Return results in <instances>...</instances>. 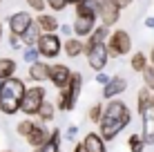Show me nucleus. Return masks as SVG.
Wrapping results in <instances>:
<instances>
[{
	"label": "nucleus",
	"instance_id": "obj_1",
	"mask_svg": "<svg viewBox=\"0 0 154 152\" xmlns=\"http://www.w3.org/2000/svg\"><path fill=\"white\" fill-rule=\"evenodd\" d=\"M132 123V110L123 98H114V101H105L103 116L98 123V134L105 141H114L121 132Z\"/></svg>",
	"mask_w": 154,
	"mask_h": 152
},
{
	"label": "nucleus",
	"instance_id": "obj_2",
	"mask_svg": "<svg viewBox=\"0 0 154 152\" xmlns=\"http://www.w3.org/2000/svg\"><path fill=\"white\" fill-rule=\"evenodd\" d=\"M27 92V83L20 76L7 78L0 83V114L5 116H16L20 112V103Z\"/></svg>",
	"mask_w": 154,
	"mask_h": 152
},
{
	"label": "nucleus",
	"instance_id": "obj_3",
	"mask_svg": "<svg viewBox=\"0 0 154 152\" xmlns=\"http://www.w3.org/2000/svg\"><path fill=\"white\" fill-rule=\"evenodd\" d=\"M81 92H83V74L81 72H74L72 76V83L63 90H58V96H56V110L60 112H72L76 107L78 98H81Z\"/></svg>",
	"mask_w": 154,
	"mask_h": 152
},
{
	"label": "nucleus",
	"instance_id": "obj_4",
	"mask_svg": "<svg viewBox=\"0 0 154 152\" xmlns=\"http://www.w3.org/2000/svg\"><path fill=\"white\" fill-rule=\"evenodd\" d=\"M45 101H47V90L42 85L27 87V92L23 96V103H20V114L27 119H36V114H38V110L42 107Z\"/></svg>",
	"mask_w": 154,
	"mask_h": 152
},
{
	"label": "nucleus",
	"instance_id": "obj_5",
	"mask_svg": "<svg viewBox=\"0 0 154 152\" xmlns=\"http://www.w3.org/2000/svg\"><path fill=\"white\" fill-rule=\"evenodd\" d=\"M105 47H107L109 58H123V56H127L132 51V36H130V31L112 29V34H109Z\"/></svg>",
	"mask_w": 154,
	"mask_h": 152
},
{
	"label": "nucleus",
	"instance_id": "obj_6",
	"mask_svg": "<svg viewBox=\"0 0 154 152\" xmlns=\"http://www.w3.org/2000/svg\"><path fill=\"white\" fill-rule=\"evenodd\" d=\"M63 36L60 34H42L38 40V51H40V58L42 60H56L58 56H63Z\"/></svg>",
	"mask_w": 154,
	"mask_h": 152
},
{
	"label": "nucleus",
	"instance_id": "obj_7",
	"mask_svg": "<svg viewBox=\"0 0 154 152\" xmlns=\"http://www.w3.org/2000/svg\"><path fill=\"white\" fill-rule=\"evenodd\" d=\"M34 20L36 18H34V14H31L29 9H20V11H14L7 18V29H9V34H14V36H23Z\"/></svg>",
	"mask_w": 154,
	"mask_h": 152
},
{
	"label": "nucleus",
	"instance_id": "obj_8",
	"mask_svg": "<svg viewBox=\"0 0 154 152\" xmlns=\"http://www.w3.org/2000/svg\"><path fill=\"white\" fill-rule=\"evenodd\" d=\"M85 58H87V67L92 72H105V67H107V63L112 60L107 54V47L105 45H96V47H89V49H85Z\"/></svg>",
	"mask_w": 154,
	"mask_h": 152
},
{
	"label": "nucleus",
	"instance_id": "obj_9",
	"mask_svg": "<svg viewBox=\"0 0 154 152\" xmlns=\"http://www.w3.org/2000/svg\"><path fill=\"white\" fill-rule=\"evenodd\" d=\"M121 20V7L114 0H100L98 7V23L109 29H116V23Z\"/></svg>",
	"mask_w": 154,
	"mask_h": 152
},
{
	"label": "nucleus",
	"instance_id": "obj_10",
	"mask_svg": "<svg viewBox=\"0 0 154 152\" xmlns=\"http://www.w3.org/2000/svg\"><path fill=\"white\" fill-rule=\"evenodd\" d=\"M74 70H69V65L65 63H51V70H49V83L56 87V90H63L72 83Z\"/></svg>",
	"mask_w": 154,
	"mask_h": 152
},
{
	"label": "nucleus",
	"instance_id": "obj_11",
	"mask_svg": "<svg viewBox=\"0 0 154 152\" xmlns=\"http://www.w3.org/2000/svg\"><path fill=\"white\" fill-rule=\"evenodd\" d=\"M127 90V78L121 76V74H114L109 78V83L100 90V96L105 98V101H114V98H119L121 94H125Z\"/></svg>",
	"mask_w": 154,
	"mask_h": 152
},
{
	"label": "nucleus",
	"instance_id": "obj_12",
	"mask_svg": "<svg viewBox=\"0 0 154 152\" xmlns=\"http://www.w3.org/2000/svg\"><path fill=\"white\" fill-rule=\"evenodd\" d=\"M49 70H51V65L47 60H38L34 65H27V78L34 85H42V83L49 81Z\"/></svg>",
	"mask_w": 154,
	"mask_h": 152
},
{
	"label": "nucleus",
	"instance_id": "obj_13",
	"mask_svg": "<svg viewBox=\"0 0 154 152\" xmlns=\"http://www.w3.org/2000/svg\"><path fill=\"white\" fill-rule=\"evenodd\" d=\"M141 137L145 141V145H154V103H150V107L141 114Z\"/></svg>",
	"mask_w": 154,
	"mask_h": 152
},
{
	"label": "nucleus",
	"instance_id": "obj_14",
	"mask_svg": "<svg viewBox=\"0 0 154 152\" xmlns=\"http://www.w3.org/2000/svg\"><path fill=\"white\" fill-rule=\"evenodd\" d=\"M49 134H51V130L47 128L45 123H40V121H36V125H34V130L29 132V137L25 139L27 141V145L31 150H36V148H40L42 143H45L47 139H49Z\"/></svg>",
	"mask_w": 154,
	"mask_h": 152
},
{
	"label": "nucleus",
	"instance_id": "obj_15",
	"mask_svg": "<svg viewBox=\"0 0 154 152\" xmlns=\"http://www.w3.org/2000/svg\"><path fill=\"white\" fill-rule=\"evenodd\" d=\"M98 7H100V0H83L81 5L74 7V14H76V18L98 20Z\"/></svg>",
	"mask_w": 154,
	"mask_h": 152
},
{
	"label": "nucleus",
	"instance_id": "obj_16",
	"mask_svg": "<svg viewBox=\"0 0 154 152\" xmlns=\"http://www.w3.org/2000/svg\"><path fill=\"white\" fill-rule=\"evenodd\" d=\"M98 20H87V18H74L72 23V29H74V36L81 40H87L92 36V31L96 29Z\"/></svg>",
	"mask_w": 154,
	"mask_h": 152
},
{
	"label": "nucleus",
	"instance_id": "obj_17",
	"mask_svg": "<svg viewBox=\"0 0 154 152\" xmlns=\"http://www.w3.org/2000/svg\"><path fill=\"white\" fill-rule=\"evenodd\" d=\"M81 143H83L85 152H107V141L100 137L98 132H87Z\"/></svg>",
	"mask_w": 154,
	"mask_h": 152
},
{
	"label": "nucleus",
	"instance_id": "obj_18",
	"mask_svg": "<svg viewBox=\"0 0 154 152\" xmlns=\"http://www.w3.org/2000/svg\"><path fill=\"white\" fill-rule=\"evenodd\" d=\"M36 23H38V27L42 34H58V29H60V20L56 18V14H38L36 16Z\"/></svg>",
	"mask_w": 154,
	"mask_h": 152
},
{
	"label": "nucleus",
	"instance_id": "obj_19",
	"mask_svg": "<svg viewBox=\"0 0 154 152\" xmlns=\"http://www.w3.org/2000/svg\"><path fill=\"white\" fill-rule=\"evenodd\" d=\"M109 34H112V29L98 23V25H96V29L92 31V36L85 40V49H89V47H96V45H107Z\"/></svg>",
	"mask_w": 154,
	"mask_h": 152
},
{
	"label": "nucleus",
	"instance_id": "obj_20",
	"mask_svg": "<svg viewBox=\"0 0 154 152\" xmlns=\"http://www.w3.org/2000/svg\"><path fill=\"white\" fill-rule=\"evenodd\" d=\"M60 143H63V130L60 128H51V134L40 148L31 150V152H60Z\"/></svg>",
	"mask_w": 154,
	"mask_h": 152
},
{
	"label": "nucleus",
	"instance_id": "obj_21",
	"mask_svg": "<svg viewBox=\"0 0 154 152\" xmlns=\"http://www.w3.org/2000/svg\"><path fill=\"white\" fill-rule=\"evenodd\" d=\"M81 54H85V40L72 36V38H67L65 43H63V56H67V58H78Z\"/></svg>",
	"mask_w": 154,
	"mask_h": 152
},
{
	"label": "nucleus",
	"instance_id": "obj_22",
	"mask_svg": "<svg viewBox=\"0 0 154 152\" xmlns=\"http://www.w3.org/2000/svg\"><path fill=\"white\" fill-rule=\"evenodd\" d=\"M16 72H18V63L11 56H0V83L7 81V78H14Z\"/></svg>",
	"mask_w": 154,
	"mask_h": 152
},
{
	"label": "nucleus",
	"instance_id": "obj_23",
	"mask_svg": "<svg viewBox=\"0 0 154 152\" xmlns=\"http://www.w3.org/2000/svg\"><path fill=\"white\" fill-rule=\"evenodd\" d=\"M40 36H42V31H40V27H38V23L34 20V23L29 25V29L20 36V40H23L25 47H36V45H38V40H40Z\"/></svg>",
	"mask_w": 154,
	"mask_h": 152
},
{
	"label": "nucleus",
	"instance_id": "obj_24",
	"mask_svg": "<svg viewBox=\"0 0 154 152\" xmlns=\"http://www.w3.org/2000/svg\"><path fill=\"white\" fill-rule=\"evenodd\" d=\"M56 119V103L54 101H49L47 98L45 103H42V107L38 110V114H36V121H40V123H51Z\"/></svg>",
	"mask_w": 154,
	"mask_h": 152
},
{
	"label": "nucleus",
	"instance_id": "obj_25",
	"mask_svg": "<svg viewBox=\"0 0 154 152\" xmlns=\"http://www.w3.org/2000/svg\"><path fill=\"white\" fill-rule=\"evenodd\" d=\"M152 96L154 94L147 90V87H143V90H139V94H136V112H139V116L143 112H145L147 107H150V103H152Z\"/></svg>",
	"mask_w": 154,
	"mask_h": 152
},
{
	"label": "nucleus",
	"instance_id": "obj_26",
	"mask_svg": "<svg viewBox=\"0 0 154 152\" xmlns=\"http://www.w3.org/2000/svg\"><path fill=\"white\" fill-rule=\"evenodd\" d=\"M147 65H150V58H147V54H143V51H136V54H132V58H130L132 72H139V74H143Z\"/></svg>",
	"mask_w": 154,
	"mask_h": 152
},
{
	"label": "nucleus",
	"instance_id": "obj_27",
	"mask_svg": "<svg viewBox=\"0 0 154 152\" xmlns=\"http://www.w3.org/2000/svg\"><path fill=\"white\" fill-rule=\"evenodd\" d=\"M34 125H36V119H20L18 123H16V134L18 137H23V139H27L29 137V132L34 130Z\"/></svg>",
	"mask_w": 154,
	"mask_h": 152
},
{
	"label": "nucleus",
	"instance_id": "obj_28",
	"mask_svg": "<svg viewBox=\"0 0 154 152\" xmlns=\"http://www.w3.org/2000/svg\"><path fill=\"white\" fill-rule=\"evenodd\" d=\"M103 107H105V103H100V101L92 103L89 110H87V121L94 123V125H98L100 123V116H103Z\"/></svg>",
	"mask_w": 154,
	"mask_h": 152
},
{
	"label": "nucleus",
	"instance_id": "obj_29",
	"mask_svg": "<svg viewBox=\"0 0 154 152\" xmlns=\"http://www.w3.org/2000/svg\"><path fill=\"white\" fill-rule=\"evenodd\" d=\"M127 148H130V152H145V141H143L141 132H134L130 134V139H127Z\"/></svg>",
	"mask_w": 154,
	"mask_h": 152
},
{
	"label": "nucleus",
	"instance_id": "obj_30",
	"mask_svg": "<svg viewBox=\"0 0 154 152\" xmlns=\"http://www.w3.org/2000/svg\"><path fill=\"white\" fill-rule=\"evenodd\" d=\"M23 60L27 63V65H34V63L42 60V58H40L38 47H25V51H23Z\"/></svg>",
	"mask_w": 154,
	"mask_h": 152
},
{
	"label": "nucleus",
	"instance_id": "obj_31",
	"mask_svg": "<svg viewBox=\"0 0 154 152\" xmlns=\"http://www.w3.org/2000/svg\"><path fill=\"white\" fill-rule=\"evenodd\" d=\"M143 87H147L152 94H154V67L152 65H147L145 67V72H143Z\"/></svg>",
	"mask_w": 154,
	"mask_h": 152
},
{
	"label": "nucleus",
	"instance_id": "obj_32",
	"mask_svg": "<svg viewBox=\"0 0 154 152\" xmlns=\"http://www.w3.org/2000/svg\"><path fill=\"white\" fill-rule=\"evenodd\" d=\"M29 7V11H34L36 16L38 14H45L47 11V0H25Z\"/></svg>",
	"mask_w": 154,
	"mask_h": 152
},
{
	"label": "nucleus",
	"instance_id": "obj_33",
	"mask_svg": "<svg viewBox=\"0 0 154 152\" xmlns=\"http://www.w3.org/2000/svg\"><path fill=\"white\" fill-rule=\"evenodd\" d=\"M67 7H69L67 0H47V9H49L51 14H60V11H65Z\"/></svg>",
	"mask_w": 154,
	"mask_h": 152
},
{
	"label": "nucleus",
	"instance_id": "obj_34",
	"mask_svg": "<svg viewBox=\"0 0 154 152\" xmlns=\"http://www.w3.org/2000/svg\"><path fill=\"white\" fill-rule=\"evenodd\" d=\"M58 34L63 36V40H67V38H72V36H74V29H72V25H69V23H65V25H60Z\"/></svg>",
	"mask_w": 154,
	"mask_h": 152
},
{
	"label": "nucleus",
	"instance_id": "obj_35",
	"mask_svg": "<svg viewBox=\"0 0 154 152\" xmlns=\"http://www.w3.org/2000/svg\"><path fill=\"white\" fill-rule=\"evenodd\" d=\"M63 134H65L67 141H76V137H78V125H67V130Z\"/></svg>",
	"mask_w": 154,
	"mask_h": 152
},
{
	"label": "nucleus",
	"instance_id": "obj_36",
	"mask_svg": "<svg viewBox=\"0 0 154 152\" xmlns=\"http://www.w3.org/2000/svg\"><path fill=\"white\" fill-rule=\"evenodd\" d=\"M109 78H112V76H109L107 72H98V74L94 76V81H96V83H98L100 87H105V85H107V83H109Z\"/></svg>",
	"mask_w": 154,
	"mask_h": 152
},
{
	"label": "nucleus",
	"instance_id": "obj_37",
	"mask_svg": "<svg viewBox=\"0 0 154 152\" xmlns=\"http://www.w3.org/2000/svg\"><path fill=\"white\" fill-rule=\"evenodd\" d=\"M9 47H11L14 51H18L20 47H25V45H23V40H20V36H14V34H9Z\"/></svg>",
	"mask_w": 154,
	"mask_h": 152
},
{
	"label": "nucleus",
	"instance_id": "obj_38",
	"mask_svg": "<svg viewBox=\"0 0 154 152\" xmlns=\"http://www.w3.org/2000/svg\"><path fill=\"white\" fill-rule=\"evenodd\" d=\"M116 5H119L121 7V11H123V9H127V7H132V2H134V0H114Z\"/></svg>",
	"mask_w": 154,
	"mask_h": 152
},
{
	"label": "nucleus",
	"instance_id": "obj_39",
	"mask_svg": "<svg viewBox=\"0 0 154 152\" xmlns=\"http://www.w3.org/2000/svg\"><path fill=\"white\" fill-rule=\"evenodd\" d=\"M145 27L147 29H154V16H147V18H145Z\"/></svg>",
	"mask_w": 154,
	"mask_h": 152
},
{
	"label": "nucleus",
	"instance_id": "obj_40",
	"mask_svg": "<svg viewBox=\"0 0 154 152\" xmlns=\"http://www.w3.org/2000/svg\"><path fill=\"white\" fill-rule=\"evenodd\" d=\"M72 152H85V148H83V143L78 141V143H74V150Z\"/></svg>",
	"mask_w": 154,
	"mask_h": 152
},
{
	"label": "nucleus",
	"instance_id": "obj_41",
	"mask_svg": "<svg viewBox=\"0 0 154 152\" xmlns=\"http://www.w3.org/2000/svg\"><path fill=\"white\" fill-rule=\"evenodd\" d=\"M147 58H150V65L154 67V47H152V49H150V54H147Z\"/></svg>",
	"mask_w": 154,
	"mask_h": 152
},
{
	"label": "nucleus",
	"instance_id": "obj_42",
	"mask_svg": "<svg viewBox=\"0 0 154 152\" xmlns=\"http://www.w3.org/2000/svg\"><path fill=\"white\" fill-rule=\"evenodd\" d=\"M83 0H67V5H72V7H76V5H81Z\"/></svg>",
	"mask_w": 154,
	"mask_h": 152
},
{
	"label": "nucleus",
	"instance_id": "obj_43",
	"mask_svg": "<svg viewBox=\"0 0 154 152\" xmlns=\"http://www.w3.org/2000/svg\"><path fill=\"white\" fill-rule=\"evenodd\" d=\"M2 31H5V25L0 23V45H2Z\"/></svg>",
	"mask_w": 154,
	"mask_h": 152
},
{
	"label": "nucleus",
	"instance_id": "obj_44",
	"mask_svg": "<svg viewBox=\"0 0 154 152\" xmlns=\"http://www.w3.org/2000/svg\"><path fill=\"white\" fill-rule=\"evenodd\" d=\"M2 152H14V150H2Z\"/></svg>",
	"mask_w": 154,
	"mask_h": 152
},
{
	"label": "nucleus",
	"instance_id": "obj_45",
	"mask_svg": "<svg viewBox=\"0 0 154 152\" xmlns=\"http://www.w3.org/2000/svg\"><path fill=\"white\" fill-rule=\"evenodd\" d=\"M0 2H2V0H0Z\"/></svg>",
	"mask_w": 154,
	"mask_h": 152
}]
</instances>
